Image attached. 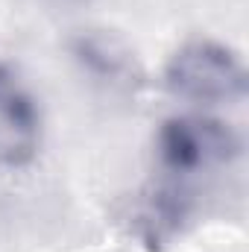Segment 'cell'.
I'll return each mask as SVG.
<instances>
[{
    "instance_id": "cell-1",
    "label": "cell",
    "mask_w": 249,
    "mask_h": 252,
    "mask_svg": "<svg viewBox=\"0 0 249 252\" xmlns=\"http://www.w3.org/2000/svg\"><path fill=\"white\" fill-rule=\"evenodd\" d=\"M161 82L173 97L196 109L229 106L247 94V67L229 44L214 38H190L164 62Z\"/></svg>"
},
{
    "instance_id": "cell-2",
    "label": "cell",
    "mask_w": 249,
    "mask_h": 252,
    "mask_svg": "<svg viewBox=\"0 0 249 252\" xmlns=\"http://www.w3.org/2000/svg\"><path fill=\"white\" fill-rule=\"evenodd\" d=\"M153 147L161 173L182 182L205 170L232 164L244 153L241 132L229 121L208 112H182L161 121Z\"/></svg>"
},
{
    "instance_id": "cell-3",
    "label": "cell",
    "mask_w": 249,
    "mask_h": 252,
    "mask_svg": "<svg viewBox=\"0 0 249 252\" xmlns=\"http://www.w3.org/2000/svg\"><path fill=\"white\" fill-rule=\"evenodd\" d=\"M67 53L76 70L97 88L112 94H132L144 85V67L132 44L106 27H82L67 38Z\"/></svg>"
},
{
    "instance_id": "cell-4",
    "label": "cell",
    "mask_w": 249,
    "mask_h": 252,
    "mask_svg": "<svg viewBox=\"0 0 249 252\" xmlns=\"http://www.w3.org/2000/svg\"><path fill=\"white\" fill-rule=\"evenodd\" d=\"M44 144L41 103L12 73L0 79V167H27Z\"/></svg>"
},
{
    "instance_id": "cell-5",
    "label": "cell",
    "mask_w": 249,
    "mask_h": 252,
    "mask_svg": "<svg viewBox=\"0 0 249 252\" xmlns=\"http://www.w3.org/2000/svg\"><path fill=\"white\" fill-rule=\"evenodd\" d=\"M190 211H193V199H190V190L185 188V182L167 176L164 182H158V185H153L147 190L141 205H138L141 238L150 247L170 244L182 232Z\"/></svg>"
},
{
    "instance_id": "cell-6",
    "label": "cell",
    "mask_w": 249,
    "mask_h": 252,
    "mask_svg": "<svg viewBox=\"0 0 249 252\" xmlns=\"http://www.w3.org/2000/svg\"><path fill=\"white\" fill-rule=\"evenodd\" d=\"M6 73H12V67H9V64H6V62H0V79H3Z\"/></svg>"
}]
</instances>
